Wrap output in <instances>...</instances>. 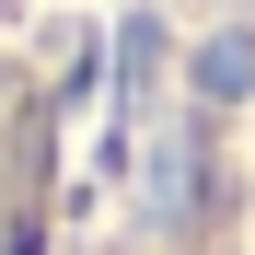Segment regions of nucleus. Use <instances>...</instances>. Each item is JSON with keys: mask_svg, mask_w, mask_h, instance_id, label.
<instances>
[{"mask_svg": "<svg viewBox=\"0 0 255 255\" xmlns=\"http://www.w3.org/2000/svg\"><path fill=\"white\" fill-rule=\"evenodd\" d=\"M197 93L209 105H244L255 93V35H209V47H197Z\"/></svg>", "mask_w": 255, "mask_h": 255, "instance_id": "2", "label": "nucleus"}, {"mask_svg": "<svg viewBox=\"0 0 255 255\" xmlns=\"http://www.w3.org/2000/svg\"><path fill=\"white\" fill-rule=\"evenodd\" d=\"M197 116H151V151H139V209L151 221H186L197 209Z\"/></svg>", "mask_w": 255, "mask_h": 255, "instance_id": "1", "label": "nucleus"}]
</instances>
